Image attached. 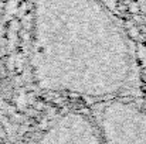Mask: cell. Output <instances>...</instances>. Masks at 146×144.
<instances>
[{
  "label": "cell",
  "mask_w": 146,
  "mask_h": 144,
  "mask_svg": "<svg viewBox=\"0 0 146 144\" xmlns=\"http://www.w3.org/2000/svg\"><path fill=\"white\" fill-rule=\"evenodd\" d=\"M41 143H104L95 119L81 112L58 116L41 133Z\"/></svg>",
  "instance_id": "obj_3"
},
{
  "label": "cell",
  "mask_w": 146,
  "mask_h": 144,
  "mask_svg": "<svg viewBox=\"0 0 146 144\" xmlns=\"http://www.w3.org/2000/svg\"><path fill=\"white\" fill-rule=\"evenodd\" d=\"M30 68L48 93L108 99L128 86L133 54L101 0H33Z\"/></svg>",
  "instance_id": "obj_1"
},
{
  "label": "cell",
  "mask_w": 146,
  "mask_h": 144,
  "mask_svg": "<svg viewBox=\"0 0 146 144\" xmlns=\"http://www.w3.org/2000/svg\"><path fill=\"white\" fill-rule=\"evenodd\" d=\"M95 122L105 143H146V112L131 102L109 99Z\"/></svg>",
  "instance_id": "obj_2"
}]
</instances>
